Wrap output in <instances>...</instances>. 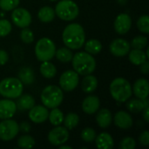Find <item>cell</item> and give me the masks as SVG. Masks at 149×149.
I'll use <instances>...</instances> for the list:
<instances>
[{"instance_id":"obj_25","label":"cell","mask_w":149,"mask_h":149,"mask_svg":"<svg viewBox=\"0 0 149 149\" xmlns=\"http://www.w3.org/2000/svg\"><path fill=\"white\" fill-rule=\"evenodd\" d=\"M41 75L45 79H52L57 74V68L50 60L43 61L39 68Z\"/></svg>"},{"instance_id":"obj_27","label":"cell","mask_w":149,"mask_h":149,"mask_svg":"<svg viewBox=\"0 0 149 149\" xmlns=\"http://www.w3.org/2000/svg\"><path fill=\"white\" fill-rule=\"evenodd\" d=\"M64 117L65 115L63 112L59 108L55 107V108H52V111L49 112L48 120L52 126L56 127V126H60L63 123Z\"/></svg>"},{"instance_id":"obj_46","label":"cell","mask_w":149,"mask_h":149,"mask_svg":"<svg viewBox=\"0 0 149 149\" xmlns=\"http://www.w3.org/2000/svg\"><path fill=\"white\" fill-rule=\"evenodd\" d=\"M117 2L119 3V4L120 5H125L127 2V0H117Z\"/></svg>"},{"instance_id":"obj_19","label":"cell","mask_w":149,"mask_h":149,"mask_svg":"<svg viewBox=\"0 0 149 149\" xmlns=\"http://www.w3.org/2000/svg\"><path fill=\"white\" fill-rule=\"evenodd\" d=\"M113 114L110 110L107 108H101L97 111L96 122L101 128H107L113 122Z\"/></svg>"},{"instance_id":"obj_5","label":"cell","mask_w":149,"mask_h":149,"mask_svg":"<svg viewBox=\"0 0 149 149\" xmlns=\"http://www.w3.org/2000/svg\"><path fill=\"white\" fill-rule=\"evenodd\" d=\"M24 92V84L19 79L15 77H8L0 81V95L14 100L18 98Z\"/></svg>"},{"instance_id":"obj_47","label":"cell","mask_w":149,"mask_h":149,"mask_svg":"<svg viewBox=\"0 0 149 149\" xmlns=\"http://www.w3.org/2000/svg\"><path fill=\"white\" fill-rule=\"evenodd\" d=\"M49 1H51V2H55V1H58V0H49Z\"/></svg>"},{"instance_id":"obj_20","label":"cell","mask_w":149,"mask_h":149,"mask_svg":"<svg viewBox=\"0 0 149 149\" xmlns=\"http://www.w3.org/2000/svg\"><path fill=\"white\" fill-rule=\"evenodd\" d=\"M96 147L100 149H112L114 146V141L112 135L107 132L100 133L95 138Z\"/></svg>"},{"instance_id":"obj_1","label":"cell","mask_w":149,"mask_h":149,"mask_svg":"<svg viewBox=\"0 0 149 149\" xmlns=\"http://www.w3.org/2000/svg\"><path fill=\"white\" fill-rule=\"evenodd\" d=\"M63 43L71 50H79L86 42V33L83 26L78 23L67 24L62 33Z\"/></svg>"},{"instance_id":"obj_2","label":"cell","mask_w":149,"mask_h":149,"mask_svg":"<svg viewBox=\"0 0 149 149\" xmlns=\"http://www.w3.org/2000/svg\"><path fill=\"white\" fill-rule=\"evenodd\" d=\"M73 70L79 75L91 74L95 71L96 60L93 56L86 52H79L72 58Z\"/></svg>"},{"instance_id":"obj_17","label":"cell","mask_w":149,"mask_h":149,"mask_svg":"<svg viewBox=\"0 0 149 149\" xmlns=\"http://www.w3.org/2000/svg\"><path fill=\"white\" fill-rule=\"evenodd\" d=\"M132 91L135 97L138 99L144 100L148 98L149 83L148 79L144 78L138 79L132 86Z\"/></svg>"},{"instance_id":"obj_29","label":"cell","mask_w":149,"mask_h":149,"mask_svg":"<svg viewBox=\"0 0 149 149\" xmlns=\"http://www.w3.org/2000/svg\"><path fill=\"white\" fill-rule=\"evenodd\" d=\"M85 50L86 52L92 54V55H95L98 54L101 52L102 50V44L100 40L93 38V39H89L86 42H85Z\"/></svg>"},{"instance_id":"obj_45","label":"cell","mask_w":149,"mask_h":149,"mask_svg":"<svg viewBox=\"0 0 149 149\" xmlns=\"http://www.w3.org/2000/svg\"><path fill=\"white\" fill-rule=\"evenodd\" d=\"M58 148H59L60 149H72V147H70V146H66V145H65V144H62V145L58 146Z\"/></svg>"},{"instance_id":"obj_12","label":"cell","mask_w":149,"mask_h":149,"mask_svg":"<svg viewBox=\"0 0 149 149\" xmlns=\"http://www.w3.org/2000/svg\"><path fill=\"white\" fill-rule=\"evenodd\" d=\"M131 49L130 43L124 38H116L109 45L110 52L115 57H124L128 54Z\"/></svg>"},{"instance_id":"obj_22","label":"cell","mask_w":149,"mask_h":149,"mask_svg":"<svg viewBox=\"0 0 149 149\" xmlns=\"http://www.w3.org/2000/svg\"><path fill=\"white\" fill-rule=\"evenodd\" d=\"M17 109L20 111L30 110L32 107L35 106V100L30 94H21L18 98H17Z\"/></svg>"},{"instance_id":"obj_23","label":"cell","mask_w":149,"mask_h":149,"mask_svg":"<svg viewBox=\"0 0 149 149\" xmlns=\"http://www.w3.org/2000/svg\"><path fill=\"white\" fill-rule=\"evenodd\" d=\"M128 58L133 65H140L143 62H145L148 58L143 50L133 48V50H130L128 52Z\"/></svg>"},{"instance_id":"obj_13","label":"cell","mask_w":149,"mask_h":149,"mask_svg":"<svg viewBox=\"0 0 149 149\" xmlns=\"http://www.w3.org/2000/svg\"><path fill=\"white\" fill-rule=\"evenodd\" d=\"M49 111L46 107L44 105H38L32 107L29 110L28 117L31 122L35 124H41L45 122L48 120Z\"/></svg>"},{"instance_id":"obj_41","label":"cell","mask_w":149,"mask_h":149,"mask_svg":"<svg viewBox=\"0 0 149 149\" xmlns=\"http://www.w3.org/2000/svg\"><path fill=\"white\" fill-rule=\"evenodd\" d=\"M18 128H19V131L20 132L24 133V134H28L31 131V126L27 121H22L18 125Z\"/></svg>"},{"instance_id":"obj_4","label":"cell","mask_w":149,"mask_h":149,"mask_svg":"<svg viewBox=\"0 0 149 149\" xmlns=\"http://www.w3.org/2000/svg\"><path fill=\"white\" fill-rule=\"evenodd\" d=\"M42 104L47 108L58 107L64 100L63 90L55 85H49L45 86L40 95Z\"/></svg>"},{"instance_id":"obj_33","label":"cell","mask_w":149,"mask_h":149,"mask_svg":"<svg viewBox=\"0 0 149 149\" xmlns=\"http://www.w3.org/2000/svg\"><path fill=\"white\" fill-rule=\"evenodd\" d=\"M148 43V38L145 36H137L133 38L132 42L130 43L131 47L134 49H141L143 50L145 47H147Z\"/></svg>"},{"instance_id":"obj_11","label":"cell","mask_w":149,"mask_h":149,"mask_svg":"<svg viewBox=\"0 0 149 149\" xmlns=\"http://www.w3.org/2000/svg\"><path fill=\"white\" fill-rule=\"evenodd\" d=\"M48 141L56 147L65 144L69 139V131L65 127L56 126L48 134Z\"/></svg>"},{"instance_id":"obj_8","label":"cell","mask_w":149,"mask_h":149,"mask_svg":"<svg viewBox=\"0 0 149 149\" xmlns=\"http://www.w3.org/2000/svg\"><path fill=\"white\" fill-rule=\"evenodd\" d=\"M79 83V75L74 70L65 71L59 77V86L65 92H72Z\"/></svg>"},{"instance_id":"obj_43","label":"cell","mask_w":149,"mask_h":149,"mask_svg":"<svg viewBox=\"0 0 149 149\" xmlns=\"http://www.w3.org/2000/svg\"><path fill=\"white\" fill-rule=\"evenodd\" d=\"M140 66V70H141V72L142 73V74H145V75H147L148 73V71H149V62L148 61V59L145 61V62H143L141 65H139Z\"/></svg>"},{"instance_id":"obj_18","label":"cell","mask_w":149,"mask_h":149,"mask_svg":"<svg viewBox=\"0 0 149 149\" xmlns=\"http://www.w3.org/2000/svg\"><path fill=\"white\" fill-rule=\"evenodd\" d=\"M100 107V99L95 95H89L86 97L82 102V110L88 115H93L97 113Z\"/></svg>"},{"instance_id":"obj_6","label":"cell","mask_w":149,"mask_h":149,"mask_svg":"<svg viewBox=\"0 0 149 149\" xmlns=\"http://www.w3.org/2000/svg\"><path fill=\"white\" fill-rule=\"evenodd\" d=\"M56 15L64 21H72L79 14L78 4L72 0H61L55 6Z\"/></svg>"},{"instance_id":"obj_39","label":"cell","mask_w":149,"mask_h":149,"mask_svg":"<svg viewBox=\"0 0 149 149\" xmlns=\"http://www.w3.org/2000/svg\"><path fill=\"white\" fill-rule=\"evenodd\" d=\"M135 147V140L132 137H125L120 141V148L121 149H134Z\"/></svg>"},{"instance_id":"obj_21","label":"cell","mask_w":149,"mask_h":149,"mask_svg":"<svg viewBox=\"0 0 149 149\" xmlns=\"http://www.w3.org/2000/svg\"><path fill=\"white\" fill-rule=\"evenodd\" d=\"M98 86V79L92 73L85 75L81 81V88L86 93H93Z\"/></svg>"},{"instance_id":"obj_28","label":"cell","mask_w":149,"mask_h":149,"mask_svg":"<svg viewBox=\"0 0 149 149\" xmlns=\"http://www.w3.org/2000/svg\"><path fill=\"white\" fill-rule=\"evenodd\" d=\"M55 57L56 58L62 62V63H68L72 61V58L73 57L72 50H71L68 47H61L58 50H56L55 52Z\"/></svg>"},{"instance_id":"obj_34","label":"cell","mask_w":149,"mask_h":149,"mask_svg":"<svg viewBox=\"0 0 149 149\" xmlns=\"http://www.w3.org/2000/svg\"><path fill=\"white\" fill-rule=\"evenodd\" d=\"M81 139L87 143H91L93 141H94L97 134L96 132L93 128L92 127H86L82 130L81 132Z\"/></svg>"},{"instance_id":"obj_35","label":"cell","mask_w":149,"mask_h":149,"mask_svg":"<svg viewBox=\"0 0 149 149\" xmlns=\"http://www.w3.org/2000/svg\"><path fill=\"white\" fill-rule=\"evenodd\" d=\"M137 27L142 33H149V17L148 15H142L137 20Z\"/></svg>"},{"instance_id":"obj_7","label":"cell","mask_w":149,"mask_h":149,"mask_svg":"<svg viewBox=\"0 0 149 149\" xmlns=\"http://www.w3.org/2000/svg\"><path fill=\"white\" fill-rule=\"evenodd\" d=\"M56 45L54 42L49 38H41L38 40L35 45V55L38 60L48 61L55 57Z\"/></svg>"},{"instance_id":"obj_31","label":"cell","mask_w":149,"mask_h":149,"mask_svg":"<svg viewBox=\"0 0 149 149\" xmlns=\"http://www.w3.org/2000/svg\"><path fill=\"white\" fill-rule=\"evenodd\" d=\"M63 123L68 130H72L79 123V117L76 113H69L64 117Z\"/></svg>"},{"instance_id":"obj_42","label":"cell","mask_w":149,"mask_h":149,"mask_svg":"<svg viewBox=\"0 0 149 149\" xmlns=\"http://www.w3.org/2000/svg\"><path fill=\"white\" fill-rule=\"evenodd\" d=\"M9 60V54L5 50L0 49V65H5Z\"/></svg>"},{"instance_id":"obj_3","label":"cell","mask_w":149,"mask_h":149,"mask_svg":"<svg viewBox=\"0 0 149 149\" xmlns=\"http://www.w3.org/2000/svg\"><path fill=\"white\" fill-rule=\"evenodd\" d=\"M109 91L113 99L119 103L127 101L133 94L131 84L127 79L121 77L116 78L111 82Z\"/></svg>"},{"instance_id":"obj_32","label":"cell","mask_w":149,"mask_h":149,"mask_svg":"<svg viewBox=\"0 0 149 149\" xmlns=\"http://www.w3.org/2000/svg\"><path fill=\"white\" fill-rule=\"evenodd\" d=\"M17 146L20 148L30 149L32 148L35 146V140L32 136L29 134L21 135L17 139Z\"/></svg>"},{"instance_id":"obj_14","label":"cell","mask_w":149,"mask_h":149,"mask_svg":"<svg viewBox=\"0 0 149 149\" xmlns=\"http://www.w3.org/2000/svg\"><path fill=\"white\" fill-rule=\"evenodd\" d=\"M113 26L118 34L124 35L127 33L132 27V18L127 13H120L116 17Z\"/></svg>"},{"instance_id":"obj_10","label":"cell","mask_w":149,"mask_h":149,"mask_svg":"<svg viewBox=\"0 0 149 149\" xmlns=\"http://www.w3.org/2000/svg\"><path fill=\"white\" fill-rule=\"evenodd\" d=\"M10 17L12 23L19 28L28 27L32 20L31 14L28 10L24 8H15L12 10Z\"/></svg>"},{"instance_id":"obj_9","label":"cell","mask_w":149,"mask_h":149,"mask_svg":"<svg viewBox=\"0 0 149 149\" xmlns=\"http://www.w3.org/2000/svg\"><path fill=\"white\" fill-rule=\"evenodd\" d=\"M19 128L17 121L11 119L2 120L0 122V139L3 141L13 140L18 134Z\"/></svg>"},{"instance_id":"obj_30","label":"cell","mask_w":149,"mask_h":149,"mask_svg":"<svg viewBox=\"0 0 149 149\" xmlns=\"http://www.w3.org/2000/svg\"><path fill=\"white\" fill-rule=\"evenodd\" d=\"M127 102V101H126ZM127 109L133 113H141L142 110L144 109L145 106H144V103L142 101V100L141 99H132L130 100H128L127 102Z\"/></svg>"},{"instance_id":"obj_15","label":"cell","mask_w":149,"mask_h":149,"mask_svg":"<svg viewBox=\"0 0 149 149\" xmlns=\"http://www.w3.org/2000/svg\"><path fill=\"white\" fill-rule=\"evenodd\" d=\"M17 112L16 102L10 99L0 100V120L11 119Z\"/></svg>"},{"instance_id":"obj_40","label":"cell","mask_w":149,"mask_h":149,"mask_svg":"<svg viewBox=\"0 0 149 149\" xmlns=\"http://www.w3.org/2000/svg\"><path fill=\"white\" fill-rule=\"evenodd\" d=\"M139 141L142 146H148L149 145V132L144 131L139 136Z\"/></svg>"},{"instance_id":"obj_16","label":"cell","mask_w":149,"mask_h":149,"mask_svg":"<svg viewBox=\"0 0 149 149\" xmlns=\"http://www.w3.org/2000/svg\"><path fill=\"white\" fill-rule=\"evenodd\" d=\"M113 120H114V124L116 127L123 130L131 128L134 124V120L132 116L126 111L117 112L114 114V118H113Z\"/></svg>"},{"instance_id":"obj_36","label":"cell","mask_w":149,"mask_h":149,"mask_svg":"<svg viewBox=\"0 0 149 149\" xmlns=\"http://www.w3.org/2000/svg\"><path fill=\"white\" fill-rule=\"evenodd\" d=\"M23 30L20 32V39L24 44H31L34 41V34L31 29L28 27L22 28Z\"/></svg>"},{"instance_id":"obj_38","label":"cell","mask_w":149,"mask_h":149,"mask_svg":"<svg viewBox=\"0 0 149 149\" xmlns=\"http://www.w3.org/2000/svg\"><path fill=\"white\" fill-rule=\"evenodd\" d=\"M12 26L9 20L7 19H0V38L6 37L11 31Z\"/></svg>"},{"instance_id":"obj_24","label":"cell","mask_w":149,"mask_h":149,"mask_svg":"<svg viewBox=\"0 0 149 149\" xmlns=\"http://www.w3.org/2000/svg\"><path fill=\"white\" fill-rule=\"evenodd\" d=\"M55 17V10L51 6H43L38 12V17L42 23H50L53 21Z\"/></svg>"},{"instance_id":"obj_26","label":"cell","mask_w":149,"mask_h":149,"mask_svg":"<svg viewBox=\"0 0 149 149\" xmlns=\"http://www.w3.org/2000/svg\"><path fill=\"white\" fill-rule=\"evenodd\" d=\"M18 79L24 85H31L34 82V72L30 67H22L18 72Z\"/></svg>"},{"instance_id":"obj_44","label":"cell","mask_w":149,"mask_h":149,"mask_svg":"<svg viewBox=\"0 0 149 149\" xmlns=\"http://www.w3.org/2000/svg\"><path fill=\"white\" fill-rule=\"evenodd\" d=\"M142 116H143V119L146 122H148L149 121V107H144V109L142 110Z\"/></svg>"},{"instance_id":"obj_37","label":"cell","mask_w":149,"mask_h":149,"mask_svg":"<svg viewBox=\"0 0 149 149\" xmlns=\"http://www.w3.org/2000/svg\"><path fill=\"white\" fill-rule=\"evenodd\" d=\"M20 0H0V9L4 11H10L18 6Z\"/></svg>"}]
</instances>
